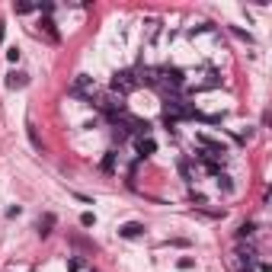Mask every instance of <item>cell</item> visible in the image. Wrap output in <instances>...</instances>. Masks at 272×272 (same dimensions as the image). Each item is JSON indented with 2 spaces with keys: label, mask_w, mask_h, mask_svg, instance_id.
Segmentation results:
<instances>
[{
  "label": "cell",
  "mask_w": 272,
  "mask_h": 272,
  "mask_svg": "<svg viewBox=\"0 0 272 272\" xmlns=\"http://www.w3.org/2000/svg\"><path fill=\"white\" fill-rule=\"evenodd\" d=\"M116 160H119L116 150H106V157H102V173H116Z\"/></svg>",
  "instance_id": "9c48e42d"
},
{
  "label": "cell",
  "mask_w": 272,
  "mask_h": 272,
  "mask_svg": "<svg viewBox=\"0 0 272 272\" xmlns=\"http://www.w3.org/2000/svg\"><path fill=\"white\" fill-rule=\"evenodd\" d=\"M205 83H208V87H218V83H221V71H218V68H208V74H205Z\"/></svg>",
  "instance_id": "7c38bea8"
},
{
  "label": "cell",
  "mask_w": 272,
  "mask_h": 272,
  "mask_svg": "<svg viewBox=\"0 0 272 272\" xmlns=\"http://www.w3.org/2000/svg\"><path fill=\"white\" fill-rule=\"evenodd\" d=\"M253 234H256V224H253V221H244V224L237 227V240H250Z\"/></svg>",
  "instance_id": "30bf717a"
},
{
  "label": "cell",
  "mask_w": 272,
  "mask_h": 272,
  "mask_svg": "<svg viewBox=\"0 0 272 272\" xmlns=\"http://www.w3.org/2000/svg\"><path fill=\"white\" fill-rule=\"evenodd\" d=\"M135 148H138V157L144 160V157H150V154L157 150V144H154V138H138V144H135Z\"/></svg>",
  "instance_id": "8992f818"
},
{
  "label": "cell",
  "mask_w": 272,
  "mask_h": 272,
  "mask_svg": "<svg viewBox=\"0 0 272 272\" xmlns=\"http://www.w3.org/2000/svg\"><path fill=\"white\" fill-rule=\"evenodd\" d=\"M29 83V77L23 74V71H10L7 74V90H23Z\"/></svg>",
  "instance_id": "5b68a950"
},
{
  "label": "cell",
  "mask_w": 272,
  "mask_h": 272,
  "mask_svg": "<svg viewBox=\"0 0 272 272\" xmlns=\"http://www.w3.org/2000/svg\"><path fill=\"white\" fill-rule=\"evenodd\" d=\"M259 272H272V266L269 263H259Z\"/></svg>",
  "instance_id": "d4e9b609"
},
{
  "label": "cell",
  "mask_w": 272,
  "mask_h": 272,
  "mask_svg": "<svg viewBox=\"0 0 272 272\" xmlns=\"http://www.w3.org/2000/svg\"><path fill=\"white\" fill-rule=\"evenodd\" d=\"M192 266H196V259H192V256H179L176 259V269H192Z\"/></svg>",
  "instance_id": "d6986e66"
},
{
  "label": "cell",
  "mask_w": 272,
  "mask_h": 272,
  "mask_svg": "<svg viewBox=\"0 0 272 272\" xmlns=\"http://www.w3.org/2000/svg\"><path fill=\"white\" fill-rule=\"evenodd\" d=\"M157 39H160V20H148V42L154 45Z\"/></svg>",
  "instance_id": "8fae6325"
},
{
  "label": "cell",
  "mask_w": 272,
  "mask_h": 272,
  "mask_svg": "<svg viewBox=\"0 0 272 272\" xmlns=\"http://www.w3.org/2000/svg\"><path fill=\"white\" fill-rule=\"evenodd\" d=\"M202 32H215V26H211V23H202V26H192V29H189L192 39H196V35H202Z\"/></svg>",
  "instance_id": "5bb4252c"
},
{
  "label": "cell",
  "mask_w": 272,
  "mask_h": 272,
  "mask_svg": "<svg viewBox=\"0 0 272 272\" xmlns=\"http://www.w3.org/2000/svg\"><path fill=\"white\" fill-rule=\"evenodd\" d=\"M135 87H138V74L135 71H119V74L112 77V93H119V96L131 93Z\"/></svg>",
  "instance_id": "6da1fadb"
},
{
  "label": "cell",
  "mask_w": 272,
  "mask_h": 272,
  "mask_svg": "<svg viewBox=\"0 0 272 272\" xmlns=\"http://www.w3.org/2000/svg\"><path fill=\"white\" fill-rule=\"evenodd\" d=\"M80 224L83 227H93L96 224V215H93V211H83V215H80Z\"/></svg>",
  "instance_id": "e0dca14e"
},
{
  "label": "cell",
  "mask_w": 272,
  "mask_h": 272,
  "mask_svg": "<svg viewBox=\"0 0 272 272\" xmlns=\"http://www.w3.org/2000/svg\"><path fill=\"white\" fill-rule=\"evenodd\" d=\"M35 227H39V237H48V234H51V227H54V215H42Z\"/></svg>",
  "instance_id": "ba28073f"
},
{
  "label": "cell",
  "mask_w": 272,
  "mask_h": 272,
  "mask_svg": "<svg viewBox=\"0 0 272 272\" xmlns=\"http://www.w3.org/2000/svg\"><path fill=\"white\" fill-rule=\"evenodd\" d=\"M198 144H202V150L208 157H215V160H224V157H227V144H221L218 138H211V135H198Z\"/></svg>",
  "instance_id": "7a4b0ae2"
},
{
  "label": "cell",
  "mask_w": 272,
  "mask_h": 272,
  "mask_svg": "<svg viewBox=\"0 0 272 272\" xmlns=\"http://www.w3.org/2000/svg\"><path fill=\"white\" fill-rule=\"evenodd\" d=\"M39 26L45 29V35H48L51 42H61V32H58V26H54V20H51V16H45V20H42Z\"/></svg>",
  "instance_id": "52a82bcc"
},
{
  "label": "cell",
  "mask_w": 272,
  "mask_h": 272,
  "mask_svg": "<svg viewBox=\"0 0 272 272\" xmlns=\"http://www.w3.org/2000/svg\"><path fill=\"white\" fill-rule=\"evenodd\" d=\"M189 202H192V205H198V208H202V205H208V198H205L202 192H189Z\"/></svg>",
  "instance_id": "ac0fdd59"
},
{
  "label": "cell",
  "mask_w": 272,
  "mask_h": 272,
  "mask_svg": "<svg viewBox=\"0 0 272 272\" xmlns=\"http://www.w3.org/2000/svg\"><path fill=\"white\" fill-rule=\"evenodd\" d=\"M179 173H183L186 183H192V170H189V160H186V157H179Z\"/></svg>",
  "instance_id": "4fadbf2b"
},
{
  "label": "cell",
  "mask_w": 272,
  "mask_h": 272,
  "mask_svg": "<svg viewBox=\"0 0 272 272\" xmlns=\"http://www.w3.org/2000/svg\"><path fill=\"white\" fill-rule=\"evenodd\" d=\"M176 119H173V116H163V128H167V131H176Z\"/></svg>",
  "instance_id": "7402d4cb"
},
{
  "label": "cell",
  "mask_w": 272,
  "mask_h": 272,
  "mask_svg": "<svg viewBox=\"0 0 272 272\" xmlns=\"http://www.w3.org/2000/svg\"><path fill=\"white\" fill-rule=\"evenodd\" d=\"M26 131H29V141H32V144H35V148H39V150H42V138H39V135H35V125H32V122H29V125H26Z\"/></svg>",
  "instance_id": "2e32d148"
},
{
  "label": "cell",
  "mask_w": 272,
  "mask_h": 272,
  "mask_svg": "<svg viewBox=\"0 0 272 272\" xmlns=\"http://www.w3.org/2000/svg\"><path fill=\"white\" fill-rule=\"evenodd\" d=\"M7 58L16 64V61H20V48H10V51H7Z\"/></svg>",
  "instance_id": "cb8c5ba5"
},
{
  "label": "cell",
  "mask_w": 272,
  "mask_h": 272,
  "mask_svg": "<svg viewBox=\"0 0 272 272\" xmlns=\"http://www.w3.org/2000/svg\"><path fill=\"white\" fill-rule=\"evenodd\" d=\"M32 10H35L32 3H13V13H20V16L23 13H32Z\"/></svg>",
  "instance_id": "ffe728a7"
},
{
  "label": "cell",
  "mask_w": 272,
  "mask_h": 272,
  "mask_svg": "<svg viewBox=\"0 0 272 272\" xmlns=\"http://www.w3.org/2000/svg\"><path fill=\"white\" fill-rule=\"evenodd\" d=\"M74 93H80V96H87V99H93V93H96L93 77H90V74H77V80H74Z\"/></svg>",
  "instance_id": "3957f363"
},
{
  "label": "cell",
  "mask_w": 272,
  "mask_h": 272,
  "mask_svg": "<svg viewBox=\"0 0 272 272\" xmlns=\"http://www.w3.org/2000/svg\"><path fill=\"white\" fill-rule=\"evenodd\" d=\"M141 234H144L141 221H128V224L119 227V237H125V240H135V237H141Z\"/></svg>",
  "instance_id": "277c9868"
},
{
  "label": "cell",
  "mask_w": 272,
  "mask_h": 272,
  "mask_svg": "<svg viewBox=\"0 0 272 272\" xmlns=\"http://www.w3.org/2000/svg\"><path fill=\"white\" fill-rule=\"evenodd\" d=\"M231 32L237 35V39H244V42H253V35H250V32H244V29H240V26H231Z\"/></svg>",
  "instance_id": "44dd1931"
},
{
  "label": "cell",
  "mask_w": 272,
  "mask_h": 272,
  "mask_svg": "<svg viewBox=\"0 0 272 272\" xmlns=\"http://www.w3.org/2000/svg\"><path fill=\"white\" fill-rule=\"evenodd\" d=\"M68 269H71V272H80V259H77V256H68Z\"/></svg>",
  "instance_id": "603a6c76"
},
{
  "label": "cell",
  "mask_w": 272,
  "mask_h": 272,
  "mask_svg": "<svg viewBox=\"0 0 272 272\" xmlns=\"http://www.w3.org/2000/svg\"><path fill=\"white\" fill-rule=\"evenodd\" d=\"M218 186H221L224 192H234V183H231V176H227V173H221V176H218Z\"/></svg>",
  "instance_id": "9a60e30c"
}]
</instances>
